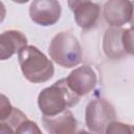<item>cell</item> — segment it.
Listing matches in <instances>:
<instances>
[{
  "label": "cell",
  "instance_id": "6da1fadb",
  "mask_svg": "<svg viewBox=\"0 0 134 134\" xmlns=\"http://www.w3.org/2000/svg\"><path fill=\"white\" fill-rule=\"evenodd\" d=\"M79 100L80 96L70 89L66 79H61L43 89L38 96V105L44 116H55L75 106Z\"/></svg>",
  "mask_w": 134,
  "mask_h": 134
},
{
  "label": "cell",
  "instance_id": "7a4b0ae2",
  "mask_svg": "<svg viewBox=\"0 0 134 134\" xmlns=\"http://www.w3.org/2000/svg\"><path fill=\"white\" fill-rule=\"evenodd\" d=\"M18 61L23 75L31 83H45L53 76L52 62L36 46H25L18 53Z\"/></svg>",
  "mask_w": 134,
  "mask_h": 134
},
{
  "label": "cell",
  "instance_id": "3957f363",
  "mask_svg": "<svg viewBox=\"0 0 134 134\" xmlns=\"http://www.w3.org/2000/svg\"><path fill=\"white\" fill-rule=\"evenodd\" d=\"M50 58L64 68L75 67L82 62V48L79 40L69 31L57 34L48 47Z\"/></svg>",
  "mask_w": 134,
  "mask_h": 134
},
{
  "label": "cell",
  "instance_id": "277c9868",
  "mask_svg": "<svg viewBox=\"0 0 134 134\" xmlns=\"http://www.w3.org/2000/svg\"><path fill=\"white\" fill-rule=\"evenodd\" d=\"M114 107L105 98L89 102L85 110V121L88 129L95 134H105L107 127L115 120Z\"/></svg>",
  "mask_w": 134,
  "mask_h": 134
},
{
  "label": "cell",
  "instance_id": "5b68a950",
  "mask_svg": "<svg viewBox=\"0 0 134 134\" xmlns=\"http://www.w3.org/2000/svg\"><path fill=\"white\" fill-rule=\"evenodd\" d=\"M62 13L61 4L55 0H35L29 6L30 19L41 26L55 24Z\"/></svg>",
  "mask_w": 134,
  "mask_h": 134
},
{
  "label": "cell",
  "instance_id": "8992f818",
  "mask_svg": "<svg viewBox=\"0 0 134 134\" xmlns=\"http://www.w3.org/2000/svg\"><path fill=\"white\" fill-rule=\"evenodd\" d=\"M42 121L49 134H82L84 131L68 109L55 116H43Z\"/></svg>",
  "mask_w": 134,
  "mask_h": 134
},
{
  "label": "cell",
  "instance_id": "52a82bcc",
  "mask_svg": "<svg viewBox=\"0 0 134 134\" xmlns=\"http://www.w3.org/2000/svg\"><path fill=\"white\" fill-rule=\"evenodd\" d=\"M66 81L70 89L81 97L87 95L94 89L97 79L94 70L91 67L84 65L72 70L66 77Z\"/></svg>",
  "mask_w": 134,
  "mask_h": 134
},
{
  "label": "cell",
  "instance_id": "ba28073f",
  "mask_svg": "<svg viewBox=\"0 0 134 134\" xmlns=\"http://www.w3.org/2000/svg\"><path fill=\"white\" fill-rule=\"evenodd\" d=\"M70 9L73 12L76 24L84 29L93 27L99 17L100 7L91 1H68Z\"/></svg>",
  "mask_w": 134,
  "mask_h": 134
},
{
  "label": "cell",
  "instance_id": "9c48e42d",
  "mask_svg": "<svg viewBox=\"0 0 134 134\" xmlns=\"http://www.w3.org/2000/svg\"><path fill=\"white\" fill-rule=\"evenodd\" d=\"M104 18L112 27H121L130 22L132 17V2L128 0H110L104 5Z\"/></svg>",
  "mask_w": 134,
  "mask_h": 134
},
{
  "label": "cell",
  "instance_id": "30bf717a",
  "mask_svg": "<svg viewBox=\"0 0 134 134\" xmlns=\"http://www.w3.org/2000/svg\"><path fill=\"white\" fill-rule=\"evenodd\" d=\"M27 44V39L23 32L15 29L3 31L0 36V59H9L15 53H19Z\"/></svg>",
  "mask_w": 134,
  "mask_h": 134
},
{
  "label": "cell",
  "instance_id": "8fae6325",
  "mask_svg": "<svg viewBox=\"0 0 134 134\" xmlns=\"http://www.w3.org/2000/svg\"><path fill=\"white\" fill-rule=\"evenodd\" d=\"M124 30L121 27H110L105 31L103 37V50L108 58L115 60L126 54L122 46Z\"/></svg>",
  "mask_w": 134,
  "mask_h": 134
},
{
  "label": "cell",
  "instance_id": "7c38bea8",
  "mask_svg": "<svg viewBox=\"0 0 134 134\" xmlns=\"http://www.w3.org/2000/svg\"><path fill=\"white\" fill-rule=\"evenodd\" d=\"M105 134H134V126L114 120L107 127Z\"/></svg>",
  "mask_w": 134,
  "mask_h": 134
},
{
  "label": "cell",
  "instance_id": "4fadbf2b",
  "mask_svg": "<svg viewBox=\"0 0 134 134\" xmlns=\"http://www.w3.org/2000/svg\"><path fill=\"white\" fill-rule=\"evenodd\" d=\"M26 119H28L27 116L21 110H19L18 108H14L13 111H12V113L4 120H1V122H4V124L10 126L14 130H16L17 127L20 124H22L24 120H26Z\"/></svg>",
  "mask_w": 134,
  "mask_h": 134
},
{
  "label": "cell",
  "instance_id": "5bb4252c",
  "mask_svg": "<svg viewBox=\"0 0 134 134\" xmlns=\"http://www.w3.org/2000/svg\"><path fill=\"white\" fill-rule=\"evenodd\" d=\"M15 134H42V132L35 121L26 119L17 127Z\"/></svg>",
  "mask_w": 134,
  "mask_h": 134
},
{
  "label": "cell",
  "instance_id": "9a60e30c",
  "mask_svg": "<svg viewBox=\"0 0 134 134\" xmlns=\"http://www.w3.org/2000/svg\"><path fill=\"white\" fill-rule=\"evenodd\" d=\"M122 46L126 53L134 55V27H130L124 30Z\"/></svg>",
  "mask_w": 134,
  "mask_h": 134
},
{
  "label": "cell",
  "instance_id": "2e32d148",
  "mask_svg": "<svg viewBox=\"0 0 134 134\" xmlns=\"http://www.w3.org/2000/svg\"><path fill=\"white\" fill-rule=\"evenodd\" d=\"M14 107H12L8 98L5 95H1V106H0V121L4 120L13 111Z\"/></svg>",
  "mask_w": 134,
  "mask_h": 134
},
{
  "label": "cell",
  "instance_id": "e0dca14e",
  "mask_svg": "<svg viewBox=\"0 0 134 134\" xmlns=\"http://www.w3.org/2000/svg\"><path fill=\"white\" fill-rule=\"evenodd\" d=\"M0 133L1 134H15V130L10 126L0 121Z\"/></svg>",
  "mask_w": 134,
  "mask_h": 134
},
{
  "label": "cell",
  "instance_id": "ac0fdd59",
  "mask_svg": "<svg viewBox=\"0 0 134 134\" xmlns=\"http://www.w3.org/2000/svg\"><path fill=\"white\" fill-rule=\"evenodd\" d=\"M130 24H131V27H134V1L132 2V17L130 20Z\"/></svg>",
  "mask_w": 134,
  "mask_h": 134
},
{
  "label": "cell",
  "instance_id": "d6986e66",
  "mask_svg": "<svg viewBox=\"0 0 134 134\" xmlns=\"http://www.w3.org/2000/svg\"><path fill=\"white\" fill-rule=\"evenodd\" d=\"M82 134H92V133H89V132H87V131H85V130H84Z\"/></svg>",
  "mask_w": 134,
  "mask_h": 134
}]
</instances>
